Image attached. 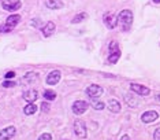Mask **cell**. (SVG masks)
Here are the masks:
<instances>
[{"instance_id":"8fae6325","label":"cell","mask_w":160,"mask_h":140,"mask_svg":"<svg viewBox=\"0 0 160 140\" xmlns=\"http://www.w3.org/2000/svg\"><path fill=\"white\" fill-rule=\"evenodd\" d=\"M37 98H39V93H37L36 89H29V91H25V92H23V99H25L27 103L36 102Z\"/></svg>"},{"instance_id":"f1b7e54d","label":"cell","mask_w":160,"mask_h":140,"mask_svg":"<svg viewBox=\"0 0 160 140\" xmlns=\"http://www.w3.org/2000/svg\"><path fill=\"white\" fill-rule=\"evenodd\" d=\"M153 139L155 140H160V128H158L155 131V133H153Z\"/></svg>"},{"instance_id":"5bb4252c","label":"cell","mask_w":160,"mask_h":140,"mask_svg":"<svg viewBox=\"0 0 160 140\" xmlns=\"http://www.w3.org/2000/svg\"><path fill=\"white\" fill-rule=\"evenodd\" d=\"M19 21H21V17L18 15V14H12V15H10L8 18H7L6 25H8L10 28H12V29H14V28L19 23Z\"/></svg>"},{"instance_id":"9c48e42d","label":"cell","mask_w":160,"mask_h":140,"mask_svg":"<svg viewBox=\"0 0 160 140\" xmlns=\"http://www.w3.org/2000/svg\"><path fill=\"white\" fill-rule=\"evenodd\" d=\"M15 133H16L15 127H7L0 132V140H10L15 136Z\"/></svg>"},{"instance_id":"44dd1931","label":"cell","mask_w":160,"mask_h":140,"mask_svg":"<svg viewBox=\"0 0 160 140\" xmlns=\"http://www.w3.org/2000/svg\"><path fill=\"white\" fill-rule=\"evenodd\" d=\"M85 19H88V14L86 12H79L71 19V23H79V22H82V21H85Z\"/></svg>"},{"instance_id":"4316f807","label":"cell","mask_w":160,"mask_h":140,"mask_svg":"<svg viewBox=\"0 0 160 140\" xmlns=\"http://www.w3.org/2000/svg\"><path fill=\"white\" fill-rule=\"evenodd\" d=\"M14 85H16V84L14 81H10V80H6V81L3 82V87H4V88H11Z\"/></svg>"},{"instance_id":"8992f818","label":"cell","mask_w":160,"mask_h":140,"mask_svg":"<svg viewBox=\"0 0 160 140\" xmlns=\"http://www.w3.org/2000/svg\"><path fill=\"white\" fill-rule=\"evenodd\" d=\"M158 118H159V114H158V111H155V110L145 111V113L141 115V121L144 122V124H152V122H155Z\"/></svg>"},{"instance_id":"e0dca14e","label":"cell","mask_w":160,"mask_h":140,"mask_svg":"<svg viewBox=\"0 0 160 140\" xmlns=\"http://www.w3.org/2000/svg\"><path fill=\"white\" fill-rule=\"evenodd\" d=\"M119 58H120V51L119 50L115 51V52H111V54L108 55V58H107V63H110V65L116 63V62L119 61Z\"/></svg>"},{"instance_id":"ffe728a7","label":"cell","mask_w":160,"mask_h":140,"mask_svg":"<svg viewBox=\"0 0 160 140\" xmlns=\"http://www.w3.org/2000/svg\"><path fill=\"white\" fill-rule=\"evenodd\" d=\"M90 103H92L93 108H96V110H103L106 107V104L100 102V100H97V98H90Z\"/></svg>"},{"instance_id":"ba28073f","label":"cell","mask_w":160,"mask_h":140,"mask_svg":"<svg viewBox=\"0 0 160 140\" xmlns=\"http://www.w3.org/2000/svg\"><path fill=\"white\" fill-rule=\"evenodd\" d=\"M104 23H106V26L108 28V29H114V28H116V25H118V17L112 12L106 14V15H104Z\"/></svg>"},{"instance_id":"603a6c76","label":"cell","mask_w":160,"mask_h":140,"mask_svg":"<svg viewBox=\"0 0 160 140\" xmlns=\"http://www.w3.org/2000/svg\"><path fill=\"white\" fill-rule=\"evenodd\" d=\"M119 50V44H118V41H111L110 45H108V51H110V54L111 52H115Z\"/></svg>"},{"instance_id":"9a60e30c","label":"cell","mask_w":160,"mask_h":140,"mask_svg":"<svg viewBox=\"0 0 160 140\" xmlns=\"http://www.w3.org/2000/svg\"><path fill=\"white\" fill-rule=\"evenodd\" d=\"M45 6H47V8H51V10H59L63 7V2L62 0H47Z\"/></svg>"},{"instance_id":"4fadbf2b","label":"cell","mask_w":160,"mask_h":140,"mask_svg":"<svg viewBox=\"0 0 160 140\" xmlns=\"http://www.w3.org/2000/svg\"><path fill=\"white\" fill-rule=\"evenodd\" d=\"M107 107H108V110L111 111V113H120V110H122L120 103L118 102L116 99L108 100V104H107Z\"/></svg>"},{"instance_id":"7a4b0ae2","label":"cell","mask_w":160,"mask_h":140,"mask_svg":"<svg viewBox=\"0 0 160 140\" xmlns=\"http://www.w3.org/2000/svg\"><path fill=\"white\" fill-rule=\"evenodd\" d=\"M2 6L6 11L14 12V11H18L22 7V2L21 0H2Z\"/></svg>"},{"instance_id":"7402d4cb","label":"cell","mask_w":160,"mask_h":140,"mask_svg":"<svg viewBox=\"0 0 160 140\" xmlns=\"http://www.w3.org/2000/svg\"><path fill=\"white\" fill-rule=\"evenodd\" d=\"M43 96L45 98V100H55V99H56V92H55V91H52V89H45L44 93H43Z\"/></svg>"},{"instance_id":"5b68a950","label":"cell","mask_w":160,"mask_h":140,"mask_svg":"<svg viewBox=\"0 0 160 140\" xmlns=\"http://www.w3.org/2000/svg\"><path fill=\"white\" fill-rule=\"evenodd\" d=\"M103 92H104V89L100 85H89L88 88L85 89V93L89 98H97V99L103 95Z\"/></svg>"},{"instance_id":"30bf717a","label":"cell","mask_w":160,"mask_h":140,"mask_svg":"<svg viewBox=\"0 0 160 140\" xmlns=\"http://www.w3.org/2000/svg\"><path fill=\"white\" fill-rule=\"evenodd\" d=\"M60 72L59 70H54V72H51L47 76V84L48 85H56V84L60 81Z\"/></svg>"},{"instance_id":"cb8c5ba5","label":"cell","mask_w":160,"mask_h":140,"mask_svg":"<svg viewBox=\"0 0 160 140\" xmlns=\"http://www.w3.org/2000/svg\"><path fill=\"white\" fill-rule=\"evenodd\" d=\"M12 30V28H10L8 25H0V33H10Z\"/></svg>"},{"instance_id":"277c9868","label":"cell","mask_w":160,"mask_h":140,"mask_svg":"<svg viewBox=\"0 0 160 140\" xmlns=\"http://www.w3.org/2000/svg\"><path fill=\"white\" fill-rule=\"evenodd\" d=\"M88 106L89 104H88V102H85V100H75V102L73 103V113L77 115H81L88 110Z\"/></svg>"},{"instance_id":"d4e9b609","label":"cell","mask_w":160,"mask_h":140,"mask_svg":"<svg viewBox=\"0 0 160 140\" xmlns=\"http://www.w3.org/2000/svg\"><path fill=\"white\" fill-rule=\"evenodd\" d=\"M49 108H51L49 103H47V102H43V103H41V110H43L44 113H48V111H49Z\"/></svg>"},{"instance_id":"d6986e66","label":"cell","mask_w":160,"mask_h":140,"mask_svg":"<svg viewBox=\"0 0 160 140\" xmlns=\"http://www.w3.org/2000/svg\"><path fill=\"white\" fill-rule=\"evenodd\" d=\"M125 102H126L130 107H137L138 106V100L135 99V96H131V95L125 96Z\"/></svg>"},{"instance_id":"83f0119b","label":"cell","mask_w":160,"mask_h":140,"mask_svg":"<svg viewBox=\"0 0 160 140\" xmlns=\"http://www.w3.org/2000/svg\"><path fill=\"white\" fill-rule=\"evenodd\" d=\"M39 140H52V136L49 133H43L39 138Z\"/></svg>"},{"instance_id":"52a82bcc","label":"cell","mask_w":160,"mask_h":140,"mask_svg":"<svg viewBox=\"0 0 160 140\" xmlns=\"http://www.w3.org/2000/svg\"><path fill=\"white\" fill-rule=\"evenodd\" d=\"M130 89L133 91L134 93H137V95L140 96H147L151 93V89L147 88L145 85H141V84H131L130 85Z\"/></svg>"},{"instance_id":"d6a6232c","label":"cell","mask_w":160,"mask_h":140,"mask_svg":"<svg viewBox=\"0 0 160 140\" xmlns=\"http://www.w3.org/2000/svg\"><path fill=\"white\" fill-rule=\"evenodd\" d=\"M156 99H158L159 102H160V95H158V96H156Z\"/></svg>"},{"instance_id":"1f68e13d","label":"cell","mask_w":160,"mask_h":140,"mask_svg":"<svg viewBox=\"0 0 160 140\" xmlns=\"http://www.w3.org/2000/svg\"><path fill=\"white\" fill-rule=\"evenodd\" d=\"M153 3H156V4H159V3H160V0H153Z\"/></svg>"},{"instance_id":"4dcf8cb0","label":"cell","mask_w":160,"mask_h":140,"mask_svg":"<svg viewBox=\"0 0 160 140\" xmlns=\"http://www.w3.org/2000/svg\"><path fill=\"white\" fill-rule=\"evenodd\" d=\"M120 140H130V138H129L127 135H125V136H123V138H122Z\"/></svg>"},{"instance_id":"f546056e","label":"cell","mask_w":160,"mask_h":140,"mask_svg":"<svg viewBox=\"0 0 160 140\" xmlns=\"http://www.w3.org/2000/svg\"><path fill=\"white\" fill-rule=\"evenodd\" d=\"M4 76H6L7 80H10V78H14V77H15V73H14V72H7Z\"/></svg>"},{"instance_id":"3957f363","label":"cell","mask_w":160,"mask_h":140,"mask_svg":"<svg viewBox=\"0 0 160 140\" xmlns=\"http://www.w3.org/2000/svg\"><path fill=\"white\" fill-rule=\"evenodd\" d=\"M74 132L75 135L78 136L79 139H85L88 136V132H86V125L82 120H75L74 122Z\"/></svg>"},{"instance_id":"ac0fdd59","label":"cell","mask_w":160,"mask_h":140,"mask_svg":"<svg viewBox=\"0 0 160 140\" xmlns=\"http://www.w3.org/2000/svg\"><path fill=\"white\" fill-rule=\"evenodd\" d=\"M36 111H37V106L33 103H27L25 106V108H23V113L26 115H32V114L36 113Z\"/></svg>"},{"instance_id":"2e32d148","label":"cell","mask_w":160,"mask_h":140,"mask_svg":"<svg viewBox=\"0 0 160 140\" xmlns=\"http://www.w3.org/2000/svg\"><path fill=\"white\" fill-rule=\"evenodd\" d=\"M37 80H39V74H37V73H34V72H32V73H26V74L22 77V80H21V81L30 84V82L37 81Z\"/></svg>"},{"instance_id":"7c38bea8","label":"cell","mask_w":160,"mask_h":140,"mask_svg":"<svg viewBox=\"0 0 160 140\" xmlns=\"http://www.w3.org/2000/svg\"><path fill=\"white\" fill-rule=\"evenodd\" d=\"M55 23L54 22H47L45 25L41 28V32H43V34H44V37H49V36H52L54 34V32H55Z\"/></svg>"},{"instance_id":"484cf974","label":"cell","mask_w":160,"mask_h":140,"mask_svg":"<svg viewBox=\"0 0 160 140\" xmlns=\"http://www.w3.org/2000/svg\"><path fill=\"white\" fill-rule=\"evenodd\" d=\"M32 26H34V28H43L44 25H43V22H41L40 19H33L32 21Z\"/></svg>"},{"instance_id":"6da1fadb","label":"cell","mask_w":160,"mask_h":140,"mask_svg":"<svg viewBox=\"0 0 160 140\" xmlns=\"http://www.w3.org/2000/svg\"><path fill=\"white\" fill-rule=\"evenodd\" d=\"M131 23H133V12L130 10H123L118 14V26L123 32H127L130 29Z\"/></svg>"}]
</instances>
